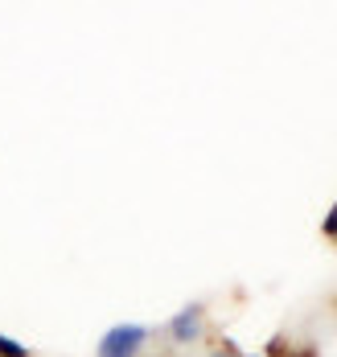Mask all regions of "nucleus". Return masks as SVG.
I'll return each mask as SVG.
<instances>
[{"label":"nucleus","instance_id":"obj_2","mask_svg":"<svg viewBox=\"0 0 337 357\" xmlns=\"http://www.w3.org/2000/svg\"><path fill=\"white\" fill-rule=\"evenodd\" d=\"M169 333L181 341V345H189V341H197L202 337V308L197 304H189V308H181L177 317H173V324H169Z\"/></svg>","mask_w":337,"mask_h":357},{"label":"nucleus","instance_id":"obj_3","mask_svg":"<svg viewBox=\"0 0 337 357\" xmlns=\"http://www.w3.org/2000/svg\"><path fill=\"white\" fill-rule=\"evenodd\" d=\"M325 234H329V238L337 243V206L329 210V218H325Z\"/></svg>","mask_w":337,"mask_h":357},{"label":"nucleus","instance_id":"obj_1","mask_svg":"<svg viewBox=\"0 0 337 357\" xmlns=\"http://www.w3.org/2000/svg\"><path fill=\"white\" fill-rule=\"evenodd\" d=\"M144 341H149L144 324H115L99 341V357H136L144 349Z\"/></svg>","mask_w":337,"mask_h":357},{"label":"nucleus","instance_id":"obj_4","mask_svg":"<svg viewBox=\"0 0 337 357\" xmlns=\"http://www.w3.org/2000/svg\"><path fill=\"white\" fill-rule=\"evenodd\" d=\"M214 357H226V354H214Z\"/></svg>","mask_w":337,"mask_h":357}]
</instances>
